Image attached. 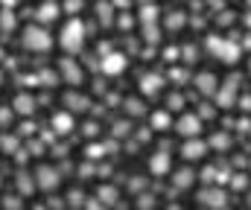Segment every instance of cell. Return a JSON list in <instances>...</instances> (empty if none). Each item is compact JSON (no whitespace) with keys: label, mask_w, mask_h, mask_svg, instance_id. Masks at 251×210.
<instances>
[{"label":"cell","mask_w":251,"mask_h":210,"mask_svg":"<svg viewBox=\"0 0 251 210\" xmlns=\"http://www.w3.org/2000/svg\"><path fill=\"white\" fill-rule=\"evenodd\" d=\"M38 184H41L44 190L59 187V172H56V169H50V166H41V169H38Z\"/></svg>","instance_id":"cell-7"},{"label":"cell","mask_w":251,"mask_h":210,"mask_svg":"<svg viewBox=\"0 0 251 210\" xmlns=\"http://www.w3.org/2000/svg\"><path fill=\"white\" fill-rule=\"evenodd\" d=\"M59 44H62L67 53H79V50H82V44H85V26H82L79 21H70V23L62 29Z\"/></svg>","instance_id":"cell-1"},{"label":"cell","mask_w":251,"mask_h":210,"mask_svg":"<svg viewBox=\"0 0 251 210\" xmlns=\"http://www.w3.org/2000/svg\"><path fill=\"white\" fill-rule=\"evenodd\" d=\"M228 196H225V190H219V187H204L201 193H199V205H204V208H225L228 202H225Z\"/></svg>","instance_id":"cell-3"},{"label":"cell","mask_w":251,"mask_h":210,"mask_svg":"<svg viewBox=\"0 0 251 210\" xmlns=\"http://www.w3.org/2000/svg\"><path fill=\"white\" fill-rule=\"evenodd\" d=\"M140 91H143V93H149V96H152L155 91H161V76H155V73H152V76H143Z\"/></svg>","instance_id":"cell-10"},{"label":"cell","mask_w":251,"mask_h":210,"mask_svg":"<svg viewBox=\"0 0 251 210\" xmlns=\"http://www.w3.org/2000/svg\"><path fill=\"white\" fill-rule=\"evenodd\" d=\"M176 184H178V187H190V184H193V172H190V169L176 172Z\"/></svg>","instance_id":"cell-13"},{"label":"cell","mask_w":251,"mask_h":210,"mask_svg":"<svg viewBox=\"0 0 251 210\" xmlns=\"http://www.w3.org/2000/svg\"><path fill=\"white\" fill-rule=\"evenodd\" d=\"M152 126H155L158 132H167V129H170V117H167L164 111H161V114H152Z\"/></svg>","instance_id":"cell-12"},{"label":"cell","mask_w":251,"mask_h":210,"mask_svg":"<svg viewBox=\"0 0 251 210\" xmlns=\"http://www.w3.org/2000/svg\"><path fill=\"white\" fill-rule=\"evenodd\" d=\"M204 152H207V146H204L201 140H193V138H190L187 143H184V152H181V155H184L187 161H199V158H204Z\"/></svg>","instance_id":"cell-6"},{"label":"cell","mask_w":251,"mask_h":210,"mask_svg":"<svg viewBox=\"0 0 251 210\" xmlns=\"http://www.w3.org/2000/svg\"><path fill=\"white\" fill-rule=\"evenodd\" d=\"M59 15V6H53V3H47V6H41V21H53Z\"/></svg>","instance_id":"cell-14"},{"label":"cell","mask_w":251,"mask_h":210,"mask_svg":"<svg viewBox=\"0 0 251 210\" xmlns=\"http://www.w3.org/2000/svg\"><path fill=\"white\" fill-rule=\"evenodd\" d=\"M234 187H237V190H240V187H243V190H246V187H249V178H246V175H243V178H240V175H237V178H234Z\"/></svg>","instance_id":"cell-16"},{"label":"cell","mask_w":251,"mask_h":210,"mask_svg":"<svg viewBox=\"0 0 251 210\" xmlns=\"http://www.w3.org/2000/svg\"><path fill=\"white\" fill-rule=\"evenodd\" d=\"M149 169H152L155 175H167V169H170V155H167V152H158L155 158H149Z\"/></svg>","instance_id":"cell-8"},{"label":"cell","mask_w":251,"mask_h":210,"mask_svg":"<svg viewBox=\"0 0 251 210\" xmlns=\"http://www.w3.org/2000/svg\"><path fill=\"white\" fill-rule=\"evenodd\" d=\"M178 132H181L184 138H196V135L201 132V120H199V117H193V114L181 117V120H178Z\"/></svg>","instance_id":"cell-4"},{"label":"cell","mask_w":251,"mask_h":210,"mask_svg":"<svg viewBox=\"0 0 251 210\" xmlns=\"http://www.w3.org/2000/svg\"><path fill=\"white\" fill-rule=\"evenodd\" d=\"M15 108H18L21 114H32V111H35V99L26 96V93H21V96L15 99Z\"/></svg>","instance_id":"cell-11"},{"label":"cell","mask_w":251,"mask_h":210,"mask_svg":"<svg viewBox=\"0 0 251 210\" xmlns=\"http://www.w3.org/2000/svg\"><path fill=\"white\" fill-rule=\"evenodd\" d=\"M24 44H26V50H47V47L53 44V38H50V32L41 29V26H26Z\"/></svg>","instance_id":"cell-2"},{"label":"cell","mask_w":251,"mask_h":210,"mask_svg":"<svg viewBox=\"0 0 251 210\" xmlns=\"http://www.w3.org/2000/svg\"><path fill=\"white\" fill-rule=\"evenodd\" d=\"M199 88H201L204 93H210V91H213V76H210V73H201V76H199Z\"/></svg>","instance_id":"cell-15"},{"label":"cell","mask_w":251,"mask_h":210,"mask_svg":"<svg viewBox=\"0 0 251 210\" xmlns=\"http://www.w3.org/2000/svg\"><path fill=\"white\" fill-rule=\"evenodd\" d=\"M123 68H126V56H120V53H111V56L102 59V73H108V76H117Z\"/></svg>","instance_id":"cell-5"},{"label":"cell","mask_w":251,"mask_h":210,"mask_svg":"<svg viewBox=\"0 0 251 210\" xmlns=\"http://www.w3.org/2000/svg\"><path fill=\"white\" fill-rule=\"evenodd\" d=\"M53 129H56L59 135H70V129H73V117H70V114H53Z\"/></svg>","instance_id":"cell-9"}]
</instances>
